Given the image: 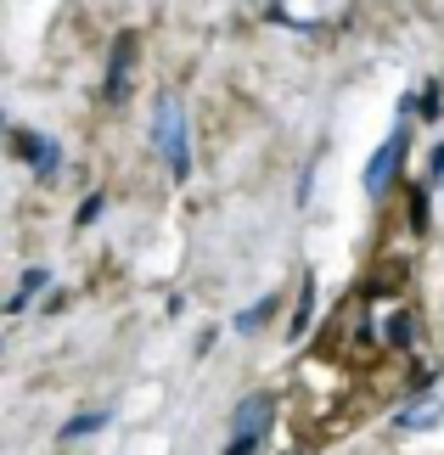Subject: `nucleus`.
<instances>
[{
	"label": "nucleus",
	"instance_id": "9",
	"mask_svg": "<svg viewBox=\"0 0 444 455\" xmlns=\"http://www.w3.org/2000/svg\"><path fill=\"white\" fill-rule=\"evenodd\" d=\"M96 427H108V411H91V416H74V422L62 427V439H79V433H96Z\"/></svg>",
	"mask_w": 444,
	"mask_h": 455
},
{
	"label": "nucleus",
	"instance_id": "3",
	"mask_svg": "<svg viewBox=\"0 0 444 455\" xmlns=\"http://www.w3.org/2000/svg\"><path fill=\"white\" fill-rule=\"evenodd\" d=\"M405 147H411V130H394L377 152H371V164H366V191H371V197H377V191H388V174L400 169Z\"/></svg>",
	"mask_w": 444,
	"mask_h": 455
},
{
	"label": "nucleus",
	"instance_id": "6",
	"mask_svg": "<svg viewBox=\"0 0 444 455\" xmlns=\"http://www.w3.org/2000/svg\"><path fill=\"white\" fill-rule=\"evenodd\" d=\"M310 309H315V282H304V287H298V309H293V338H304V331H310Z\"/></svg>",
	"mask_w": 444,
	"mask_h": 455
},
{
	"label": "nucleus",
	"instance_id": "4",
	"mask_svg": "<svg viewBox=\"0 0 444 455\" xmlns=\"http://www.w3.org/2000/svg\"><path fill=\"white\" fill-rule=\"evenodd\" d=\"M270 416H276V399L270 394H247L242 405H237V416H230V439H264Z\"/></svg>",
	"mask_w": 444,
	"mask_h": 455
},
{
	"label": "nucleus",
	"instance_id": "12",
	"mask_svg": "<svg viewBox=\"0 0 444 455\" xmlns=\"http://www.w3.org/2000/svg\"><path fill=\"white\" fill-rule=\"evenodd\" d=\"M259 444H264V439H230L225 455H259Z\"/></svg>",
	"mask_w": 444,
	"mask_h": 455
},
{
	"label": "nucleus",
	"instance_id": "5",
	"mask_svg": "<svg viewBox=\"0 0 444 455\" xmlns=\"http://www.w3.org/2000/svg\"><path fill=\"white\" fill-rule=\"evenodd\" d=\"M12 147L28 157V169H34V174H57V164H62V147H57V141H45V135H23V130H17V141H12Z\"/></svg>",
	"mask_w": 444,
	"mask_h": 455
},
{
	"label": "nucleus",
	"instance_id": "2",
	"mask_svg": "<svg viewBox=\"0 0 444 455\" xmlns=\"http://www.w3.org/2000/svg\"><path fill=\"white\" fill-rule=\"evenodd\" d=\"M135 51H141V40H135L130 28H124L118 40H113V62H108V79H101V96H108V101H124V96H130V68H135Z\"/></svg>",
	"mask_w": 444,
	"mask_h": 455
},
{
	"label": "nucleus",
	"instance_id": "10",
	"mask_svg": "<svg viewBox=\"0 0 444 455\" xmlns=\"http://www.w3.org/2000/svg\"><path fill=\"white\" fill-rule=\"evenodd\" d=\"M411 225H416V236H428V191H411Z\"/></svg>",
	"mask_w": 444,
	"mask_h": 455
},
{
	"label": "nucleus",
	"instance_id": "7",
	"mask_svg": "<svg viewBox=\"0 0 444 455\" xmlns=\"http://www.w3.org/2000/svg\"><path fill=\"white\" fill-rule=\"evenodd\" d=\"M411 338H416L411 315H405V309H394V315H388V343H394V348H405V343H411Z\"/></svg>",
	"mask_w": 444,
	"mask_h": 455
},
{
	"label": "nucleus",
	"instance_id": "11",
	"mask_svg": "<svg viewBox=\"0 0 444 455\" xmlns=\"http://www.w3.org/2000/svg\"><path fill=\"white\" fill-rule=\"evenodd\" d=\"M264 315H270V299H259L254 309H242V321H237V331H259V326H264Z\"/></svg>",
	"mask_w": 444,
	"mask_h": 455
},
{
	"label": "nucleus",
	"instance_id": "13",
	"mask_svg": "<svg viewBox=\"0 0 444 455\" xmlns=\"http://www.w3.org/2000/svg\"><path fill=\"white\" fill-rule=\"evenodd\" d=\"M422 113H428V118L439 113V84H428V91H422Z\"/></svg>",
	"mask_w": 444,
	"mask_h": 455
},
{
	"label": "nucleus",
	"instance_id": "8",
	"mask_svg": "<svg viewBox=\"0 0 444 455\" xmlns=\"http://www.w3.org/2000/svg\"><path fill=\"white\" fill-rule=\"evenodd\" d=\"M51 282V270H23V287H17V299H12V309H23L28 299H34V292H40Z\"/></svg>",
	"mask_w": 444,
	"mask_h": 455
},
{
	"label": "nucleus",
	"instance_id": "1",
	"mask_svg": "<svg viewBox=\"0 0 444 455\" xmlns=\"http://www.w3.org/2000/svg\"><path fill=\"white\" fill-rule=\"evenodd\" d=\"M157 147H164V164H169V174L174 180H186L191 174V147H186V113H181V101L174 96H164L157 101Z\"/></svg>",
	"mask_w": 444,
	"mask_h": 455
}]
</instances>
